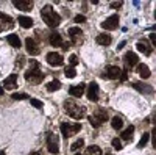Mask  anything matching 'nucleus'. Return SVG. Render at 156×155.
<instances>
[{"label":"nucleus","mask_w":156,"mask_h":155,"mask_svg":"<svg viewBox=\"0 0 156 155\" xmlns=\"http://www.w3.org/2000/svg\"><path fill=\"white\" fill-rule=\"evenodd\" d=\"M41 16H42V20L48 25L50 28L58 27L59 22H61V16L53 9V6H51V5H45L41 9Z\"/></svg>","instance_id":"nucleus-1"},{"label":"nucleus","mask_w":156,"mask_h":155,"mask_svg":"<svg viewBox=\"0 0 156 155\" xmlns=\"http://www.w3.org/2000/svg\"><path fill=\"white\" fill-rule=\"evenodd\" d=\"M30 69L25 72V80L27 82H31L33 85H39L42 80H44V74L39 71V63L36 60H31L30 61Z\"/></svg>","instance_id":"nucleus-2"},{"label":"nucleus","mask_w":156,"mask_h":155,"mask_svg":"<svg viewBox=\"0 0 156 155\" xmlns=\"http://www.w3.org/2000/svg\"><path fill=\"white\" fill-rule=\"evenodd\" d=\"M64 108H66V113L73 119H81L86 114V108L83 105H78L73 100H66L64 102Z\"/></svg>","instance_id":"nucleus-3"},{"label":"nucleus","mask_w":156,"mask_h":155,"mask_svg":"<svg viewBox=\"0 0 156 155\" xmlns=\"http://www.w3.org/2000/svg\"><path fill=\"white\" fill-rule=\"evenodd\" d=\"M108 121V113L105 111V110H97L94 114H90L89 116V124L92 125L94 128H97V127H100L101 124H105Z\"/></svg>","instance_id":"nucleus-4"},{"label":"nucleus","mask_w":156,"mask_h":155,"mask_svg":"<svg viewBox=\"0 0 156 155\" xmlns=\"http://www.w3.org/2000/svg\"><path fill=\"white\" fill-rule=\"evenodd\" d=\"M81 130V124H67V122H64V124H61V133H62V138H69V136H72V135H75V133H78Z\"/></svg>","instance_id":"nucleus-5"},{"label":"nucleus","mask_w":156,"mask_h":155,"mask_svg":"<svg viewBox=\"0 0 156 155\" xmlns=\"http://www.w3.org/2000/svg\"><path fill=\"white\" fill-rule=\"evenodd\" d=\"M47 149L53 155L59 152V143H58V138L55 133H47Z\"/></svg>","instance_id":"nucleus-6"},{"label":"nucleus","mask_w":156,"mask_h":155,"mask_svg":"<svg viewBox=\"0 0 156 155\" xmlns=\"http://www.w3.org/2000/svg\"><path fill=\"white\" fill-rule=\"evenodd\" d=\"M119 20H120L119 14H112L106 20L101 22V28H105V30H115L117 27H119Z\"/></svg>","instance_id":"nucleus-7"},{"label":"nucleus","mask_w":156,"mask_h":155,"mask_svg":"<svg viewBox=\"0 0 156 155\" xmlns=\"http://www.w3.org/2000/svg\"><path fill=\"white\" fill-rule=\"evenodd\" d=\"M98 91H100V88H98V85H97L95 82L89 83V86L86 88V96H87V99H89L90 102H97V100H98Z\"/></svg>","instance_id":"nucleus-8"},{"label":"nucleus","mask_w":156,"mask_h":155,"mask_svg":"<svg viewBox=\"0 0 156 155\" xmlns=\"http://www.w3.org/2000/svg\"><path fill=\"white\" fill-rule=\"evenodd\" d=\"M69 36H70V44H81L83 42V31L81 28H69Z\"/></svg>","instance_id":"nucleus-9"},{"label":"nucleus","mask_w":156,"mask_h":155,"mask_svg":"<svg viewBox=\"0 0 156 155\" xmlns=\"http://www.w3.org/2000/svg\"><path fill=\"white\" fill-rule=\"evenodd\" d=\"M25 47H27L28 54L33 55V57L39 55V52H41V49H39V46L36 44V41L33 39V38H27V39H25Z\"/></svg>","instance_id":"nucleus-10"},{"label":"nucleus","mask_w":156,"mask_h":155,"mask_svg":"<svg viewBox=\"0 0 156 155\" xmlns=\"http://www.w3.org/2000/svg\"><path fill=\"white\" fill-rule=\"evenodd\" d=\"M47 63L50 66H62L64 58L56 52H50V54H47Z\"/></svg>","instance_id":"nucleus-11"},{"label":"nucleus","mask_w":156,"mask_h":155,"mask_svg":"<svg viewBox=\"0 0 156 155\" xmlns=\"http://www.w3.org/2000/svg\"><path fill=\"white\" fill-rule=\"evenodd\" d=\"M12 25H14L12 17L5 14V13H0V31H5L6 28H11Z\"/></svg>","instance_id":"nucleus-12"},{"label":"nucleus","mask_w":156,"mask_h":155,"mask_svg":"<svg viewBox=\"0 0 156 155\" xmlns=\"http://www.w3.org/2000/svg\"><path fill=\"white\" fill-rule=\"evenodd\" d=\"M123 61H125V68L129 69V68L136 66V64L139 63V58H137V55L134 54V52H126L125 57H123Z\"/></svg>","instance_id":"nucleus-13"},{"label":"nucleus","mask_w":156,"mask_h":155,"mask_svg":"<svg viewBox=\"0 0 156 155\" xmlns=\"http://www.w3.org/2000/svg\"><path fill=\"white\" fill-rule=\"evenodd\" d=\"M3 89H6V91H11V89H16L17 88V75L16 74H11L9 77H6V79L3 80Z\"/></svg>","instance_id":"nucleus-14"},{"label":"nucleus","mask_w":156,"mask_h":155,"mask_svg":"<svg viewBox=\"0 0 156 155\" xmlns=\"http://www.w3.org/2000/svg\"><path fill=\"white\" fill-rule=\"evenodd\" d=\"M12 5H14L17 9H20V11H31L33 6H34L31 0H14Z\"/></svg>","instance_id":"nucleus-15"},{"label":"nucleus","mask_w":156,"mask_h":155,"mask_svg":"<svg viewBox=\"0 0 156 155\" xmlns=\"http://www.w3.org/2000/svg\"><path fill=\"white\" fill-rule=\"evenodd\" d=\"M120 74H122V69L119 66H108L105 75L108 77V79H111V80H115V79H119V77H120Z\"/></svg>","instance_id":"nucleus-16"},{"label":"nucleus","mask_w":156,"mask_h":155,"mask_svg":"<svg viewBox=\"0 0 156 155\" xmlns=\"http://www.w3.org/2000/svg\"><path fill=\"white\" fill-rule=\"evenodd\" d=\"M86 91V85L84 83H80V85H76V86H70L69 89V94L73 96V97H81Z\"/></svg>","instance_id":"nucleus-17"},{"label":"nucleus","mask_w":156,"mask_h":155,"mask_svg":"<svg viewBox=\"0 0 156 155\" xmlns=\"http://www.w3.org/2000/svg\"><path fill=\"white\" fill-rule=\"evenodd\" d=\"M95 41H97L98 46H105V47H108V46L111 44V41H112V38H111L108 33H100V35L95 38Z\"/></svg>","instance_id":"nucleus-18"},{"label":"nucleus","mask_w":156,"mask_h":155,"mask_svg":"<svg viewBox=\"0 0 156 155\" xmlns=\"http://www.w3.org/2000/svg\"><path fill=\"white\" fill-rule=\"evenodd\" d=\"M136 47H137V50L139 52H142L144 55H151V52H153V47L151 46H148L147 44V41H139L137 44H136Z\"/></svg>","instance_id":"nucleus-19"},{"label":"nucleus","mask_w":156,"mask_h":155,"mask_svg":"<svg viewBox=\"0 0 156 155\" xmlns=\"http://www.w3.org/2000/svg\"><path fill=\"white\" fill-rule=\"evenodd\" d=\"M48 42H50V46H53V47L62 46V38H61L59 33H51L50 38H48Z\"/></svg>","instance_id":"nucleus-20"},{"label":"nucleus","mask_w":156,"mask_h":155,"mask_svg":"<svg viewBox=\"0 0 156 155\" xmlns=\"http://www.w3.org/2000/svg\"><path fill=\"white\" fill-rule=\"evenodd\" d=\"M137 72H139V75L142 77V79H148V77L151 75V72H150L148 66H147V64H144V63L137 64Z\"/></svg>","instance_id":"nucleus-21"},{"label":"nucleus","mask_w":156,"mask_h":155,"mask_svg":"<svg viewBox=\"0 0 156 155\" xmlns=\"http://www.w3.org/2000/svg\"><path fill=\"white\" fill-rule=\"evenodd\" d=\"M8 42H9V46H12L14 49H19L20 46H22V42H20V38L17 36V35H14V33H11V35H8Z\"/></svg>","instance_id":"nucleus-22"},{"label":"nucleus","mask_w":156,"mask_h":155,"mask_svg":"<svg viewBox=\"0 0 156 155\" xmlns=\"http://www.w3.org/2000/svg\"><path fill=\"white\" fill-rule=\"evenodd\" d=\"M133 86L137 89L139 93H147V94H151V93H153V88H151V86H147V85L140 83V82H134Z\"/></svg>","instance_id":"nucleus-23"},{"label":"nucleus","mask_w":156,"mask_h":155,"mask_svg":"<svg viewBox=\"0 0 156 155\" xmlns=\"http://www.w3.org/2000/svg\"><path fill=\"white\" fill-rule=\"evenodd\" d=\"M19 25L23 28H30L31 25H33V19L31 17H27V16H19Z\"/></svg>","instance_id":"nucleus-24"},{"label":"nucleus","mask_w":156,"mask_h":155,"mask_svg":"<svg viewBox=\"0 0 156 155\" xmlns=\"http://www.w3.org/2000/svg\"><path fill=\"white\" fill-rule=\"evenodd\" d=\"M133 133H134V127L133 125H128L125 130H123V133L120 135V138L125 139V141H129V139H133Z\"/></svg>","instance_id":"nucleus-25"},{"label":"nucleus","mask_w":156,"mask_h":155,"mask_svg":"<svg viewBox=\"0 0 156 155\" xmlns=\"http://www.w3.org/2000/svg\"><path fill=\"white\" fill-rule=\"evenodd\" d=\"M111 125H112V128H115V130H120V128L123 127V119L120 118V116H115V118H112V121H111Z\"/></svg>","instance_id":"nucleus-26"},{"label":"nucleus","mask_w":156,"mask_h":155,"mask_svg":"<svg viewBox=\"0 0 156 155\" xmlns=\"http://www.w3.org/2000/svg\"><path fill=\"white\" fill-rule=\"evenodd\" d=\"M61 88V82L59 80H51L50 83H47V91L48 93H53V91H56V89H59Z\"/></svg>","instance_id":"nucleus-27"},{"label":"nucleus","mask_w":156,"mask_h":155,"mask_svg":"<svg viewBox=\"0 0 156 155\" xmlns=\"http://www.w3.org/2000/svg\"><path fill=\"white\" fill-rule=\"evenodd\" d=\"M86 155H103L101 153V149L98 147V146H89L87 149H86Z\"/></svg>","instance_id":"nucleus-28"},{"label":"nucleus","mask_w":156,"mask_h":155,"mask_svg":"<svg viewBox=\"0 0 156 155\" xmlns=\"http://www.w3.org/2000/svg\"><path fill=\"white\" fill-rule=\"evenodd\" d=\"M148 139H150V133H144L142 135V138H140V141H139V144H137V147L139 149H142L147 143H148Z\"/></svg>","instance_id":"nucleus-29"},{"label":"nucleus","mask_w":156,"mask_h":155,"mask_svg":"<svg viewBox=\"0 0 156 155\" xmlns=\"http://www.w3.org/2000/svg\"><path fill=\"white\" fill-rule=\"evenodd\" d=\"M83 146H84V141H83V139L80 138V139H76L75 143H73V144L70 146V149H72V150H78V149H81Z\"/></svg>","instance_id":"nucleus-30"},{"label":"nucleus","mask_w":156,"mask_h":155,"mask_svg":"<svg viewBox=\"0 0 156 155\" xmlns=\"http://www.w3.org/2000/svg\"><path fill=\"white\" fill-rule=\"evenodd\" d=\"M64 74H66V77L67 79H73V77L76 75V71L70 66V68H66V71H64Z\"/></svg>","instance_id":"nucleus-31"},{"label":"nucleus","mask_w":156,"mask_h":155,"mask_svg":"<svg viewBox=\"0 0 156 155\" xmlns=\"http://www.w3.org/2000/svg\"><path fill=\"white\" fill-rule=\"evenodd\" d=\"M112 147H114L115 150H120V149L123 147V144H122V139H119V138H114V139H112Z\"/></svg>","instance_id":"nucleus-32"},{"label":"nucleus","mask_w":156,"mask_h":155,"mask_svg":"<svg viewBox=\"0 0 156 155\" xmlns=\"http://www.w3.org/2000/svg\"><path fill=\"white\" fill-rule=\"evenodd\" d=\"M11 97L14 99V100H23V99H27L28 96L25 94V93H14V94H12Z\"/></svg>","instance_id":"nucleus-33"},{"label":"nucleus","mask_w":156,"mask_h":155,"mask_svg":"<svg viewBox=\"0 0 156 155\" xmlns=\"http://www.w3.org/2000/svg\"><path fill=\"white\" fill-rule=\"evenodd\" d=\"M30 102H31V105L36 107V108H42V107H44V103H42L41 100H37V99H31Z\"/></svg>","instance_id":"nucleus-34"},{"label":"nucleus","mask_w":156,"mask_h":155,"mask_svg":"<svg viewBox=\"0 0 156 155\" xmlns=\"http://www.w3.org/2000/svg\"><path fill=\"white\" fill-rule=\"evenodd\" d=\"M75 22L76 24H83V22H86V17L81 16V14H78V16H75Z\"/></svg>","instance_id":"nucleus-35"},{"label":"nucleus","mask_w":156,"mask_h":155,"mask_svg":"<svg viewBox=\"0 0 156 155\" xmlns=\"http://www.w3.org/2000/svg\"><path fill=\"white\" fill-rule=\"evenodd\" d=\"M122 2H111V8L112 9H119V8H122Z\"/></svg>","instance_id":"nucleus-36"},{"label":"nucleus","mask_w":156,"mask_h":155,"mask_svg":"<svg viewBox=\"0 0 156 155\" xmlns=\"http://www.w3.org/2000/svg\"><path fill=\"white\" fill-rule=\"evenodd\" d=\"M70 64H72V68L75 66V64H78V57L76 55H70Z\"/></svg>","instance_id":"nucleus-37"},{"label":"nucleus","mask_w":156,"mask_h":155,"mask_svg":"<svg viewBox=\"0 0 156 155\" xmlns=\"http://www.w3.org/2000/svg\"><path fill=\"white\" fill-rule=\"evenodd\" d=\"M150 41H151V47H153V46L156 44V36H154V33L150 35Z\"/></svg>","instance_id":"nucleus-38"},{"label":"nucleus","mask_w":156,"mask_h":155,"mask_svg":"<svg viewBox=\"0 0 156 155\" xmlns=\"http://www.w3.org/2000/svg\"><path fill=\"white\" fill-rule=\"evenodd\" d=\"M70 46H72L70 42H62V49H64V50H67V49H69Z\"/></svg>","instance_id":"nucleus-39"},{"label":"nucleus","mask_w":156,"mask_h":155,"mask_svg":"<svg viewBox=\"0 0 156 155\" xmlns=\"http://www.w3.org/2000/svg\"><path fill=\"white\" fill-rule=\"evenodd\" d=\"M123 46H125V41H123V42H120V44H119V46H117V49H122V47H123Z\"/></svg>","instance_id":"nucleus-40"},{"label":"nucleus","mask_w":156,"mask_h":155,"mask_svg":"<svg viewBox=\"0 0 156 155\" xmlns=\"http://www.w3.org/2000/svg\"><path fill=\"white\" fill-rule=\"evenodd\" d=\"M3 93H5V89H3L2 86H0V96H3Z\"/></svg>","instance_id":"nucleus-41"},{"label":"nucleus","mask_w":156,"mask_h":155,"mask_svg":"<svg viewBox=\"0 0 156 155\" xmlns=\"http://www.w3.org/2000/svg\"><path fill=\"white\" fill-rule=\"evenodd\" d=\"M5 153H6L5 150H0V155H5Z\"/></svg>","instance_id":"nucleus-42"},{"label":"nucleus","mask_w":156,"mask_h":155,"mask_svg":"<svg viewBox=\"0 0 156 155\" xmlns=\"http://www.w3.org/2000/svg\"><path fill=\"white\" fill-rule=\"evenodd\" d=\"M75 155H81V153H75Z\"/></svg>","instance_id":"nucleus-43"},{"label":"nucleus","mask_w":156,"mask_h":155,"mask_svg":"<svg viewBox=\"0 0 156 155\" xmlns=\"http://www.w3.org/2000/svg\"><path fill=\"white\" fill-rule=\"evenodd\" d=\"M108 155H111V153H108Z\"/></svg>","instance_id":"nucleus-44"}]
</instances>
